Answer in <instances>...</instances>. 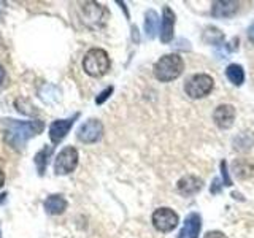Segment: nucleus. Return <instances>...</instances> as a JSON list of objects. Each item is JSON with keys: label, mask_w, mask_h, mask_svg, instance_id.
I'll use <instances>...</instances> for the list:
<instances>
[{"label": "nucleus", "mask_w": 254, "mask_h": 238, "mask_svg": "<svg viewBox=\"0 0 254 238\" xmlns=\"http://www.w3.org/2000/svg\"><path fill=\"white\" fill-rule=\"evenodd\" d=\"M224 40V35L218 27H206L203 32V42L208 45H219Z\"/></svg>", "instance_id": "obj_20"}, {"label": "nucleus", "mask_w": 254, "mask_h": 238, "mask_svg": "<svg viewBox=\"0 0 254 238\" xmlns=\"http://www.w3.org/2000/svg\"><path fill=\"white\" fill-rule=\"evenodd\" d=\"M238 2L232 0H216L211 3V16L213 18H232L238 11Z\"/></svg>", "instance_id": "obj_13"}, {"label": "nucleus", "mask_w": 254, "mask_h": 238, "mask_svg": "<svg viewBox=\"0 0 254 238\" xmlns=\"http://www.w3.org/2000/svg\"><path fill=\"white\" fill-rule=\"evenodd\" d=\"M132 32H133V40H135V42H138V30H137V27H132Z\"/></svg>", "instance_id": "obj_28"}, {"label": "nucleus", "mask_w": 254, "mask_h": 238, "mask_svg": "<svg viewBox=\"0 0 254 238\" xmlns=\"http://www.w3.org/2000/svg\"><path fill=\"white\" fill-rule=\"evenodd\" d=\"M40 99H42L45 103H58L61 100V91L58 86H53V84H46L40 89Z\"/></svg>", "instance_id": "obj_18"}, {"label": "nucleus", "mask_w": 254, "mask_h": 238, "mask_svg": "<svg viewBox=\"0 0 254 238\" xmlns=\"http://www.w3.org/2000/svg\"><path fill=\"white\" fill-rule=\"evenodd\" d=\"M3 78H5V70H3V67H2V65H0V84H2Z\"/></svg>", "instance_id": "obj_29"}, {"label": "nucleus", "mask_w": 254, "mask_h": 238, "mask_svg": "<svg viewBox=\"0 0 254 238\" xmlns=\"http://www.w3.org/2000/svg\"><path fill=\"white\" fill-rule=\"evenodd\" d=\"M2 5H3V3L0 2V18H2Z\"/></svg>", "instance_id": "obj_32"}, {"label": "nucleus", "mask_w": 254, "mask_h": 238, "mask_svg": "<svg viewBox=\"0 0 254 238\" xmlns=\"http://www.w3.org/2000/svg\"><path fill=\"white\" fill-rule=\"evenodd\" d=\"M221 187H222V184H221V182H219V179H214L213 181V186H211V194H218L219 192V190H221Z\"/></svg>", "instance_id": "obj_25"}, {"label": "nucleus", "mask_w": 254, "mask_h": 238, "mask_svg": "<svg viewBox=\"0 0 254 238\" xmlns=\"http://www.w3.org/2000/svg\"><path fill=\"white\" fill-rule=\"evenodd\" d=\"M234 167H235V175L238 178H248V177H251L253 175V167L246 162V161H235V164H234Z\"/></svg>", "instance_id": "obj_21"}, {"label": "nucleus", "mask_w": 254, "mask_h": 238, "mask_svg": "<svg viewBox=\"0 0 254 238\" xmlns=\"http://www.w3.org/2000/svg\"><path fill=\"white\" fill-rule=\"evenodd\" d=\"M151 221H153V226H154L156 230H159V232H162V234H169L178 226L180 218L172 208L162 206V208H157L153 213V218H151Z\"/></svg>", "instance_id": "obj_6"}, {"label": "nucleus", "mask_w": 254, "mask_h": 238, "mask_svg": "<svg viewBox=\"0 0 254 238\" xmlns=\"http://www.w3.org/2000/svg\"><path fill=\"white\" fill-rule=\"evenodd\" d=\"M203 238H227V235L221 230H210L203 235Z\"/></svg>", "instance_id": "obj_24"}, {"label": "nucleus", "mask_w": 254, "mask_h": 238, "mask_svg": "<svg viewBox=\"0 0 254 238\" xmlns=\"http://www.w3.org/2000/svg\"><path fill=\"white\" fill-rule=\"evenodd\" d=\"M248 38H250V42L254 45V22L250 26V29H248Z\"/></svg>", "instance_id": "obj_26"}, {"label": "nucleus", "mask_w": 254, "mask_h": 238, "mask_svg": "<svg viewBox=\"0 0 254 238\" xmlns=\"http://www.w3.org/2000/svg\"><path fill=\"white\" fill-rule=\"evenodd\" d=\"M78 151L73 146H65L61 153L56 156L54 161V173L58 177H64V175H70L75 172L78 167Z\"/></svg>", "instance_id": "obj_5"}, {"label": "nucleus", "mask_w": 254, "mask_h": 238, "mask_svg": "<svg viewBox=\"0 0 254 238\" xmlns=\"http://www.w3.org/2000/svg\"><path fill=\"white\" fill-rule=\"evenodd\" d=\"M110 58L108 53L102 48H92L89 50L83 58V70L86 75L92 78H100L110 70Z\"/></svg>", "instance_id": "obj_3"}, {"label": "nucleus", "mask_w": 254, "mask_h": 238, "mask_svg": "<svg viewBox=\"0 0 254 238\" xmlns=\"http://www.w3.org/2000/svg\"><path fill=\"white\" fill-rule=\"evenodd\" d=\"M3 184H5V173L2 169H0V189L3 187Z\"/></svg>", "instance_id": "obj_27"}, {"label": "nucleus", "mask_w": 254, "mask_h": 238, "mask_svg": "<svg viewBox=\"0 0 254 238\" xmlns=\"http://www.w3.org/2000/svg\"><path fill=\"white\" fill-rule=\"evenodd\" d=\"M202 186H203V181L198 178V177H194V175H186V177H183L177 182L178 192L181 195H185V197L195 195L198 190L202 189Z\"/></svg>", "instance_id": "obj_12"}, {"label": "nucleus", "mask_w": 254, "mask_h": 238, "mask_svg": "<svg viewBox=\"0 0 254 238\" xmlns=\"http://www.w3.org/2000/svg\"><path fill=\"white\" fill-rule=\"evenodd\" d=\"M54 148L56 146H45L35 154L34 161H35V165H37V170H38L40 177H43V175H45L46 165H48V162H50V159H51V156L54 153Z\"/></svg>", "instance_id": "obj_16"}, {"label": "nucleus", "mask_w": 254, "mask_h": 238, "mask_svg": "<svg viewBox=\"0 0 254 238\" xmlns=\"http://www.w3.org/2000/svg\"><path fill=\"white\" fill-rule=\"evenodd\" d=\"M159 27V16L154 10H148L145 13V34L148 38H154Z\"/></svg>", "instance_id": "obj_19"}, {"label": "nucleus", "mask_w": 254, "mask_h": 238, "mask_svg": "<svg viewBox=\"0 0 254 238\" xmlns=\"http://www.w3.org/2000/svg\"><path fill=\"white\" fill-rule=\"evenodd\" d=\"M67 206H68V202L61 194H53V195H50L45 200V203H43L45 211L48 214H51V216H59V214H62L64 211L67 210Z\"/></svg>", "instance_id": "obj_14"}, {"label": "nucleus", "mask_w": 254, "mask_h": 238, "mask_svg": "<svg viewBox=\"0 0 254 238\" xmlns=\"http://www.w3.org/2000/svg\"><path fill=\"white\" fill-rule=\"evenodd\" d=\"M183 70H185V62L180 54H165L159 59L154 67L153 73L156 76L157 81L161 83H170L173 79H177L181 76Z\"/></svg>", "instance_id": "obj_2"}, {"label": "nucleus", "mask_w": 254, "mask_h": 238, "mask_svg": "<svg viewBox=\"0 0 254 238\" xmlns=\"http://www.w3.org/2000/svg\"><path fill=\"white\" fill-rule=\"evenodd\" d=\"M235 116H237L235 107L230 105V103H222V105H218L213 111L214 124H216L219 129H230L235 122Z\"/></svg>", "instance_id": "obj_10"}, {"label": "nucleus", "mask_w": 254, "mask_h": 238, "mask_svg": "<svg viewBox=\"0 0 254 238\" xmlns=\"http://www.w3.org/2000/svg\"><path fill=\"white\" fill-rule=\"evenodd\" d=\"M78 118H79V113H75L71 118L58 119V121H54L50 125V140L54 143V146L59 145V143L67 137V133L70 132L71 127H73V124Z\"/></svg>", "instance_id": "obj_9"}, {"label": "nucleus", "mask_w": 254, "mask_h": 238, "mask_svg": "<svg viewBox=\"0 0 254 238\" xmlns=\"http://www.w3.org/2000/svg\"><path fill=\"white\" fill-rule=\"evenodd\" d=\"M213 87H214V79L210 75L197 73L188 79V83L185 84V91L186 95L195 100V99L206 97L213 91Z\"/></svg>", "instance_id": "obj_4"}, {"label": "nucleus", "mask_w": 254, "mask_h": 238, "mask_svg": "<svg viewBox=\"0 0 254 238\" xmlns=\"http://www.w3.org/2000/svg\"><path fill=\"white\" fill-rule=\"evenodd\" d=\"M113 91H115V87L113 86H108L107 89H103L97 97H95V103H97V105H102V103H105L108 99H110V95L113 94Z\"/></svg>", "instance_id": "obj_22"}, {"label": "nucleus", "mask_w": 254, "mask_h": 238, "mask_svg": "<svg viewBox=\"0 0 254 238\" xmlns=\"http://www.w3.org/2000/svg\"><path fill=\"white\" fill-rule=\"evenodd\" d=\"M0 238H2V232H0Z\"/></svg>", "instance_id": "obj_33"}, {"label": "nucleus", "mask_w": 254, "mask_h": 238, "mask_svg": "<svg viewBox=\"0 0 254 238\" xmlns=\"http://www.w3.org/2000/svg\"><path fill=\"white\" fill-rule=\"evenodd\" d=\"M103 137V124L99 119H87L84 124L79 125L76 132V138L84 143V145H91V143H97Z\"/></svg>", "instance_id": "obj_8"}, {"label": "nucleus", "mask_w": 254, "mask_h": 238, "mask_svg": "<svg viewBox=\"0 0 254 238\" xmlns=\"http://www.w3.org/2000/svg\"><path fill=\"white\" fill-rule=\"evenodd\" d=\"M221 175H222V186H227V187L232 186V179H230V177H229L226 161H221Z\"/></svg>", "instance_id": "obj_23"}, {"label": "nucleus", "mask_w": 254, "mask_h": 238, "mask_svg": "<svg viewBox=\"0 0 254 238\" xmlns=\"http://www.w3.org/2000/svg\"><path fill=\"white\" fill-rule=\"evenodd\" d=\"M175 13L170 6H164L162 10V24H161V42L164 45L170 43L175 35Z\"/></svg>", "instance_id": "obj_11"}, {"label": "nucleus", "mask_w": 254, "mask_h": 238, "mask_svg": "<svg viewBox=\"0 0 254 238\" xmlns=\"http://www.w3.org/2000/svg\"><path fill=\"white\" fill-rule=\"evenodd\" d=\"M83 22L89 27H99L105 22V8L97 2H83L79 5Z\"/></svg>", "instance_id": "obj_7"}, {"label": "nucleus", "mask_w": 254, "mask_h": 238, "mask_svg": "<svg viewBox=\"0 0 254 238\" xmlns=\"http://www.w3.org/2000/svg\"><path fill=\"white\" fill-rule=\"evenodd\" d=\"M200 229H202V218L198 213H189L186 216L185 221V234L189 238H198V234H200Z\"/></svg>", "instance_id": "obj_15"}, {"label": "nucleus", "mask_w": 254, "mask_h": 238, "mask_svg": "<svg viewBox=\"0 0 254 238\" xmlns=\"http://www.w3.org/2000/svg\"><path fill=\"white\" fill-rule=\"evenodd\" d=\"M226 76L234 86H242L245 81V70L238 63H230L226 68Z\"/></svg>", "instance_id": "obj_17"}, {"label": "nucleus", "mask_w": 254, "mask_h": 238, "mask_svg": "<svg viewBox=\"0 0 254 238\" xmlns=\"http://www.w3.org/2000/svg\"><path fill=\"white\" fill-rule=\"evenodd\" d=\"M2 124L5 127L3 130L5 143L18 151H22L27 140L42 133L45 127V122L38 121V119H34V121H16V119L6 118L2 121Z\"/></svg>", "instance_id": "obj_1"}, {"label": "nucleus", "mask_w": 254, "mask_h": 238, "mask_svg": "<svg viewBox=\"0 0 254 238\" xmlns=\"http://www.w3.org/2000/svg\"><path fill=\"white\" fill-rule=\"evenodd\" d=\"M6 197H8V194H6V192H3V194H0V205H3V203H5V200H6Z\"/></svg>", "instance_id": "obj_30"}, {"label": "nucleus", "mask_w": 254, "mask_h": 238, "mask_svg": "<svg viewBox=\"0 0 254 238\" xmlns=\"http://www.w3.org/2000/svg\"><path fill=\"white\" fill-rule=\"evenodd\" d=\"M178 238H185V230H181V232L178 234Z\"/></svg>", "instance_id": "obj_31"}]
</instances>
